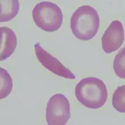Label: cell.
<instances>
[{"label":"cell","mask_w":125,"mask_h":125,"mask_svg":"<svg viewBox=\"0 0 125 125\" xmlns=\"http://www.w3.org/2000/svg\"><path fill=\"white\" fill-rule=\"evenodd\" d=\"M0 99L8 97L13 89V83L10 74L6 69L0 68Z\"/></svg>","instance_id":"obj_9"},{"label":"cell","mask_w":125,"mask_h":125,"mask_svg":"<svg viewBox=\"0 0 125 125\" xmlns=\"http://www.w3.org/2000/svg\"><path fill=\"white\" fill-rule=\"evenodd\" d=\"M20 10L18 0L1 1L0 22H6L15 17Z\"/></svg>","instance_id":"obj_8"},{"label":"cell","mask_w":125,"mask_h":125,"mask_svg":"<svg viewBox=\"0 0 125 125\" xmlns=\"http://www.w3.org/2000/svg\"><path fill=\"white\" fill-rule=\"evenodd\" d=\"M102 47L106 53L117 51L125 41V32L122 22L113 21L105 31L102 37Z\"/></svg>","instance_id":"obj_6"},{"label":"cell","mask_w":125,"mask_h":125,"mask_svg":"<svg viewBox=\"0 0 125 125\" xmlns=\"http://www.w3.org/2000/svg\"><path fill=\"white\" fill-rule=\"evenodd\" d=\"M112 105L119 113L125 112V85L118 86L113 95Z\"/></svg>","instance_id":"obj_10"},{"label":"cell","mask_w":125,"mask_h":125,"mask_svg":"<svg viewBox=\"0 0 125 125\" xmlns=\"http://www.w3.org/2000/svg\"><path fill=\"white\" fill-rule=\"evenodd\" d=\"M100 27V17L97 10L89 5L79 7L71 18L73 34L81 41H89L97 34Z\"/></svg>","instance_id":"obj_2"},{"label":"cell","mask_w":125,"mask_h":125,"mask_svg":"<svg viewBox=\"0 0 125 125\" xmlns=\"http://www.w3.org/2000/svg\"><path fill=\"white\" fill-rule=\"evenodd\" d=\"M32 15L36 25L47 32L58 30L63 20L60 7L49 1H43L36 5L32 10Z\"/></svg>","instance_id":"obj_3"},{"label":"cell","mask_w":125,"mask_h":125,"mask_svg":"<svg viewBox=\"0 0 125 125\" xmlns=\"http://www.w3.org/2000/svg\"><path fill=\"white\" fill-rule=\"evenodd\" d=\"M1 47L0 60H5L15 51L17 45V39L12 29L7 27H0Z\"/></svg>","instance_id":"obj_7"},{"label":"cell","mask_w":125,"mask_h":125,"mask_svg":"<svg viewBox=\"0 0 125 125\" xmlns=\"http://www.w3.org/2000/svg\"><path fill=\"white\" fill-rule=\"evenodd\" d=\"M34 48L36 58L45 68L60 77L68 79H75L76 76L68 68L43 49L39 43L34 45Z\"/></svg>","instance_id":"obj_5"},{"label":"cell","mask_w":125,"mask_h":125,"mask_svg":"<svg viewBox=\"0 0 125 125\" xmlns=\"http://www.w3.org/2000/svg\"><path fill=\"white\" fill-rule=\"evenodd\" d=\"M77 100L89 109H98L105 105L108 94L105 83L96 77H86L75 87Z\"/></svg>","instance_id":"obj_1"},{"label":"cell","mask_w":125,"mask_h":125,"mask_svg":"<svg viewBox=\"0 0 125 125\" xmlns=\"http://www.w3.org/2000/svg\"><path fill=\"white\" fill-rule=\"evenodd\" d=\"M125 47L121 49L115 55L113 62L114 72L118 77L121 79L125 78Z\"/></svg>","instance_id":"obj_11"},{"label":"cell","mask_w":125,"mask_h":125,"mask_svg":"<svg viewBox=\"0 0 125 125\" xmlns=\"http://www.w3.org/2000/svg\"><path fill=\"white\" fill-rule=\"evenodd\" d=\"M48 125H64L71 118L70 103L62 94H55L48 101L46 107Z\"/></svg>","instance_id":"obj_4"}]
</instances>
